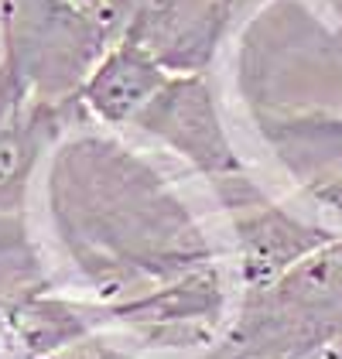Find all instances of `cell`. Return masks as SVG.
<instances>
[{
	"mask_svg": "<svg viewBox=\"0 0 342 359\" xmlns=\"http://www.w3.org/2000/svg\"><path fill=\"white\" fill-rule=\"evenodd\" d=\"M100 18L110 45H144L171 72H199L229 25L223 0H103Z\"/></svg>",
	"mask_w": 342,
	"mask_h": 359,
	"instance_id": "cell-1",
	"label": "cell"
},
{
	"mask_svg": "<svg viewBox=\"0 0 342 359\" xmlns=\"http://www.w3.org/2000/svg\"><path fill=\"white\" fill-rule=\"evenodd\" d=\"M65 100L41 96L31 79L4 55L0 62V216L25 209L31 175L55 140Z\"/></svg>",
	"mask_w": 342,
	"mask_h": 359,
	"instance_id": "cell-2",
	"label": "cell"
},
{
	"mask_svg": "<svg viewBox=\"0 0 342 359\" xmlns=\"http://www.w3.org/2000/svg\"><path fill=\"white\" fill-rule=\"evenodd\" d=\"M134 123L165 137L171 147H178L185 158H192L196 165L209 168V171L233 165L229 144L219 130L209 89L199 79V72L171 76Z\"/></svg>",
	"mask_w": 342,
	"mask_h": 359,
	"instance_id": "cell-3",
	"label": "cell"
},
{
	"mask_svg": "<svg viewBox=\"0 0 342 359\" xmlns=\"http://www.w3.org/2000/svg\"><path fill=\"white\" fill-rule=\"evenodd\" d=\"M171 79V69L144 45L114 41L79 83V103L103 123H134Z\"/></svg>",
	"mask_w": 342,
	"mask_h": 359,
	"instance_id": "cell-4",
	"label": "cell"
},
{
	"mask_svg": "<svg viewBox=\"0 0 342 359\" xmlns=\"http://www.w3.org/2000/svg\"><path fill=\"white\" fill-rule=\"evenodd\" d=\"M4 48H7V0H0V62H4Z\"/></svg>",
	"mask_w": 342,
	"mask_h": 359,
	"instance_id": "cell-5",
	"label": "cell"
},
{
	"mask_svg": "<svg viewBox=\"0 0 342 359\" xmlns=\"http://www.w3.org/2000/svg\"><path fill=\"white\" fill-rule=\"evenodd\" d=\"M76 4H83V7H93V11H96V7H100L103 0H76Z\"/></svg>",
	"mask_w": 342,
	"mask_h": 359,
	"instance_id": "cell-6",
	"label": "cell"
}]
</instances>
